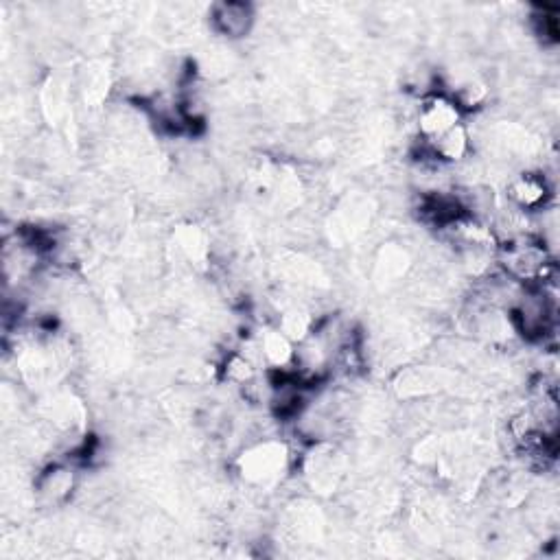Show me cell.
<instances>
[{
	"label": "cell",
	"instance_id": "cell-6",
	"mask_svg": "<svg viewBox=\"0 0 560 560\" xmlns=\"http://www.w3.org/2000/svg\"><path fill=\"white\" fill-rule=\"evenodd\" d=\"M259 344L263 364H267L272 370H291V366L296 364V344L280 329L267 331L259 340Z\"/></svg>",
	"mask_w": 560,
	"mask_h": 560
},
{
	"label": "cell",
	"instance_id": "cell-5",
	"mask_svg": "<svg viewBox=\"0 0 560 560\" xmlns=\"http://www.w3.org/2000/svg\"><path fill=\"white\" fill-rule=\"evenodd\" d=\"M423 147L429 158L438 160V165L440 162H462L471 151V136L460 123L434 140H423Z\"/></svg>",
	"mask_w": 560,
	"mask_h": 560
},
{
	"label": "cell",
	"instance_id": "cell-1",
	"mask_svg": "<svg viewBox=\"0 0 560 560\" xmlns=\"http://www.w3.org/2000/svg\"><path fill=\"white\" fill-rule=\"evenodd\" d=\"M462 123V112L447 95H431L418 110V132L423 140H434Z\"/></svg>",
	"mask_w": 560,
	"mask_h": 560
},
{
	"label": "cell",
	"instance_id": "cell-4",
	"mask_svg": "<svg viewBox=\"0 0 560 560\" xmlns=\"http://www.w3.org/2000/svg\"><path fill=\"white\" fill-rule=\"evenodd\" d=\"M508 197L519 210H539L550 197L545 175L541 173H521L508 184Z\"/></svg>",
	"mask_w": 560,
	"mask_h": 560
},
{
	"label": "cell",
	"instance_id": "cell-9",
	"mask_svg": "<svg viewBox=\"0 0 560 560\" xmlns=\"http://www.w3.org/2000/svg\"><path fill=\"white\" fill-rule=\"evenodd\" d=\"M256 366L254 361H250L248 357H245L243 353H232L226 361V366H224V377L230 381V383H235V385H245V383H250L254 377H256Z\"/></svg>",
	"mask_w": 560,
	"mask_h": 560
},
{
	"label": "cell",
	"instance_id": "cell-7",
	"mask_svg": "<svg viewBox=\"0 0 560 560\" xmlns=\"http://www.w3.org/2000/svg\"><path fill=\"white\" fill-rule=\"evenodd\" d=\"M75 486V475L66 466H51L49 471H46L40 482H38V490L40 495L51 501V504H57V501H62L70 495V490Z\"/></svg>",
	"mask_w": 560,
	"mask_h": 560
},
{
	"label": "cell",
	"instance_id": "cell-3",
	"mask_svg": "<svg viewBox=\"0 0 560 560\" xmlns=\"http://www.w3.org/2000/svg\"><path fill=\"white\" fill-rule=\"evenodd\" d=\"M210 20L217 33L230 40L245 38L254 27V11L245 3H219L210 11Z\"/></svg>",
	"mask_w": 560,
	"mask_h": 560
},
{
	"label": "cell",
	"instance_id": "cell-2",
	"mask_svg": "<svg viewBox=\"0 0 560 560\" xmlns=\"http://www.w3.org/2000/svg\"><path fill=\"white\" fill-rule=\"evenodd\" d=\"M285 462V449L272 442H263L259 447H252L248 455L243 453L241 471L250 482H267L274 477Z\"/></svg>",
	"mask_w": 560,
	"mask_h": 560
},
{
	"label": "cell",
	"instance_id": "cell-8",
	"mask_svg": "<svg viewBox=\"0 0 560 560\" xmlns=\"http://www.w3.org/2000/svg\"><path fill=\"white\" fill-rule=\"evenodd\" d=\"M451 99L455 101V105H458L460 112L475 110V108H480V105L486 103L488 86L482 84V81H466L464 86L455 90V95Z\"/></svg>",
	"mask_w": 560,
	"mask_h": 560
}]
</instances>
